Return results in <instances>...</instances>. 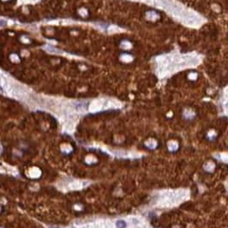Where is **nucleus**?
<instances>
[{
	"instance_id": "1",
	"label": "nucleus",
	"mask_w": 228,
	"mask_h": 228,
	"mask_svg": "<svg viewBox=\"0 0 228 228\" xmlns=\"http://www.w3.org/2000/svg\"><path fill=\"white\" fill-rule=\"evenodd\" d=\"M160 4H161V6L163 8L167 9H171L172 4H174L172 0H160Z\"/></svg>"
},
{
	"instance_id": "2",
	"label": "nucleus",
	"mask_w": 228,
	"mask_h": 228,
	"mask_svg": "<svg viewBox=\"0 0 228 228\" xmlns=\"http://www.w3.org/2000/svg\"><path fill=\"white\" fill-rule=\"evenodd\" d=\"M5 24H6V22L4 21H3V20H1V21H0V27H3Z\"/></svg>"
},
{
	"instance_id": "3",
	"label": "nucleus",
	"mask_w": 228,
	"mask_h": 228,
	"mask_svg": "<svg viewBox=\"0 0 228 228\" xmlns=\"http://www.w3.org/2000/svg\"><path fill=\"white\" fill-rule=\"evenodd\" d=\"M147 2H154V1H155V0H147Z\"/></svg>"
}]
</instances>
